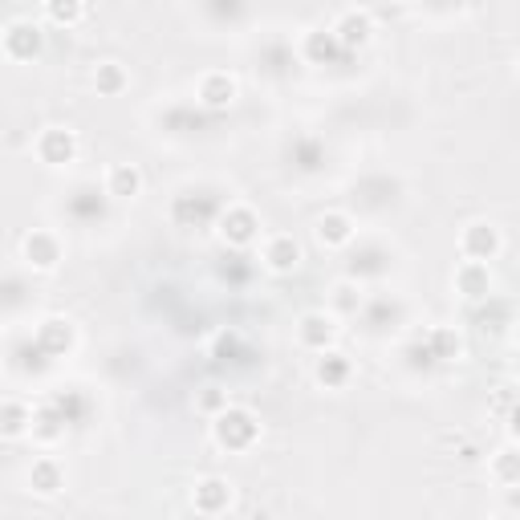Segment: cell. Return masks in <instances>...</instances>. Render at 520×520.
I'll return each mask as SVG.
<instances>
[{
    "label": "cell",
    "mask_w": 520,
    "mask_h": 520,
    "mask_svg": "<svg viewBox=\"0 0 520 520\" xmlns=\"http://www.w3.org/2000/svg\"><path fill=\"white\" fill-rule=\"evenodd\" d=\"M212 439H216L220 451H232V455L252 451L256 439H260V419H256L248 407H232V403H228V407L212 419Z\"/></svg>",
    "instance_id": "obj_1"
},
{
    "label": "cell",
    "mask_w": 520,
    "mask_h": 520,
    "mask_svg": "<svg viewBox=\"0 0 520 520\" xmlns=\"http://www.w3.org/2000/svg\"><path fill=\"white\" fill-rule=\"evenodd\" d=\"M41 49H45V33L29 17H17V21H9L5 29H0V53H5L9 61H17V65L37 61Z\"/></svg>",
    "instance_id": "obj_2"
},
{
    "label": "cell",
    "mask_w": 520,
    "mask_h": 520,
    "mask_svg": "<svg viewBox=\"0 0 520 520\" xmlns=\"http://www.w3.org/2000/svg\"><path fill=\"white\" fill-rule=\"evenodd\" d=\"M78 151H82L78 130H70V126H45L41 135L33 139V155L45 167H70L78 159Z\"/></svg>",
    "instance_id": "obj_3"
},
{
    "label": "cell",
    "mask_w": 520,
    "mask_h": 520,
    "mask_svg": "<svg viewBox=\"0 0 520 520\" xmlns=\"http://www.w3.org/2000/svg\"><path fill=\"white\" fill-rule=\"evenodd\" d=\"M216 232H220V240H224L228 248H248V244H256V236H260V216H256V208H248V204H228V208L220 212V220H216Z\"/></svg>",
    "instance_id": "obj_4"
},
{
    "label": "cell",
    "mask_w": 520,
    "mask_h": 520,
    "mask_svg": "<svg viewBox=\"0 0 520 520\" xmlns=\"http://www.w3.org/2000/svg\"><path fill=\"white\" fill-rule=\"evenodd\" d=\"M504 248V236L496 224L488 220H472L464 232H460V256L472 260V265H488V260H496Z\"/></svg>",
    "instance_id": "obj_5"
},
{
    "label": "cell",
    "mask_w": 520,
    "mask_h": 520,
    "mask_svg": "<svg viewBox=\"0 0 520 520\" xmlns=\"http://www.w3.org/2000/svg\"><path fill=\"white\" fill-rule=\"evenodd\" d=\"M297 342L309 350V354H325L338 346V317L325 313V309H309L301 313L297 321Z\"/></svg>",
    "instance_id": "obj_6"
},
{
    "label": "cell",
    "mask_w": 520,
    "mask_h": 520,
    "mask_svg": "<svg viewBox=\"0 0 520 520\" xmlns=\"http://www.w3.org/2000/svg\"><path fill=\"white\" fill-rule=\"evenodd\" d=\"M61 252H65L61 236L49 232V228H33V232L21 236V260L29 269H37V273H53L61 265Z\"/></svg>",
    "instance_id": "obj_7"
},
{
    "label": "cell",
    "mask_w": 520,
    "mask_h": 520,
    "mask_svg": "<svg viewBox=\"0 0 520 520\" xmlns=\"http://www.w3.org/2000/svg\"><path fill=\"white\" fill-rule=\"evenodd\" d=\"M301 240L297 236H289V232H277V236H269L265 240V248H260V260H265V269L269 273H277V277H289V273H297L301 269Z\"/></svg>",
    "instance_id": "obj_8"
},
{
    "label": "cell",
    "mask_w": 520,
    "mask_h": 520,
    "mask_svg": "<svg viewBox=\"0 0 520 520\" xmlns=\"http://www.w3.org/2000/svg\"><path fill=\"white\" fill-rule=\"evenodd\" d=\"M232 484L224 476H204V480H195L191 484V508L200 512V516H220L232 508Z\"/></svg>",
    "instance_id": "obj_9"
},
{
    "label": "cell",
    "mask_w": 520,
    "mask_h": 520,
    "mask_svg": "<svg viewBox=\"0 0 520 520\" xmlns=\"http://www.w3.org/2000/svg\"><path fill=\"white\" fill-rule=\"evenodd\" d=\"M195 98H200V106H208V110H228L240 98V82L228 70H208L200 82H195Z\"/></svg>",
    "instance_id": "obj_10"
},
{
    "label": "cell",
    "mask_w": 520,
    "mask_h": 520,
    "mask_svg": "<svg viewBox=\"0 0 520 520\" xmlns=\"http://www.w3.org/2000/svg\"><path fill=\"white\" fill-rule=\"evenodd\" d=\"M330 33L338 37L342 49H362L374 37V13L370 9H342L338 21L330 25Z\"/></svg>",
    "instance_id": "obj_11"
},
{
    "label": "cell",
    "mask_w": 520,
    "mask_h": 520,
    "mask_svg": "<svg viewBox=\"0 0 520 520\" xmlns=\"http://www.w3.org/2000/svg\"><path fill=\"white\" fill-rule=\"evenodd\" d=\"M74 342H78V330H74L70 317H45L37 325V350L49 354V358H65L74 350Z\"/></svg>",
    "instance_id": "obj_12"
},
{
    "label": "cell",
    "mask_w": 520,
    "mask_h": 520,
    "mask_svg": "<svg viewBox=\"0 0 520 520\" xmlns=\"http://www.w3.org/2000/svg\"><path fill=\"white\" fill-rule=\"evenodd\" d=\"M354 236H358V228H354V216H346V212H321L313 224V240L321 248H346V244H354Z\"/></svg>",
    "instance_id": "obj_13"
},
{
    "label": "cell",
    "mask_w": 520,
    "mask_h": 520,
    "mask_svg": "<svg viewBox=\"0 0 520 520\" xmlns=\"http://www.w3.org/2000/svg\"><path fill=\"white\" fill-rule=\"evenodd\" d=\"M350 378H354V362H350L342 350L317 354V362H313V382H317L321 390H342Z\"/></svg>",
    "instance_id": "obj_14"
},
{
    "label": "cell",
    "mask_w": 520,
    "mask_h": 520,
    "mask_svg": "<svg viewBox=\"0 0 520 520\" xmlns=\"http://www.w3.org/2000/svg\"><path fill=\"white\" fill-rule=\"evenodd\" d=\"M451 285H455V293H464L468 301H484L492 293V269L488 265H472V260H460Z\"/></svg>",
    "instance_id": "obj_15"
},
{
    "label": "cell",
    "mask_w": 520,
    "mask_h": 520,
    "mask_svg": "<svg viewBox=\"0 0 520 520\" xmlns=\"http://www.w3.org/2000/svg\"><path fill=\"white\" fill-rule=\"evenodd\" d=\"M143 171L135 163H114L106 171V195L110 200H135V195H143Z\"/></svg>",
    "instance_id": "obj_16"
},
{
    "label": "cell",
    "mask_w": 520,
    "mask_h": 520,
    "mask_svg": "<svg viewBox=\"0 0 520 520\" xmlns=\"http://www.w3.org/2000/svg\"><path fill=\"white\" fill-rule=\"evenodd\" d=\"M33 435V407L25 399L0 403V439H25Z\"/></svg>",
    "instance_id": "obj_17"
},
{
    "label": "cell",
    "mask_w": 520,
    "mask_h": 520,
    "mask_svg": "<svg viewBox=\"0 0 520 520\" xmlns=\"http://www.w3.org/2000/svg\"><path fill=\"white\" fill-rule=\"evenodd\" d=\"M29 488L45 500L57 496L65 488V468L53 460V455H41V460H33V468H29Z\"/></svg>",
    "instance_id": "obj_18"
},
{
    "label": "cell",
    "mask_w": 520,
    "mask_h": 520,
    "mask_svg": "<svg viewBox=\"0 0 520 520\" xmlns=\"http://www.w3.org/2000/svg\"><path fill=\"white\" fill-rule=\"evenodd\" d=\"M94 90H98L102 98L126 94V90H130V70H126L122 61H98V65H94Z\"/></svg>",
    "instance_id": "obj_19"
},
{
    "label": "cell",
    "mask_w": 520,
    "mask_h": 520,
    "mask_svg": "<svg viewBox=\"0 0 520 520\" xmlns=\"http://www.w3.org/2000/svg\"><path fill=\"white\" fill-rule=\"evenodd\" d=\"M427 354L435 362H455V358H464V338L451 330V325H435V330L427 334Z\"/></svg>",
    "instance_id": "obj_20"
},
{
    "label": "cell",
    "mask_w": 520,
    "mask_h": 520,
    "mask_svg": "<svg viewBox=\"0 0 520 520\" xmlns=\"http://www.w3.org/2000/svg\"><path fill=\"white\" fill-rule=\"evenodd\" d=\"M488 476H492L500 488H516V484H520V455H516L512 443L500 447L496 455H488Z\"/></svg>",
    "instance_id": "obj_21"
},
{
    "label": "cell",
    "mask_w": 520,
    "mask_h": 520,
    "mask_svg": "<svg viewBox=\"0 0 520 520\" xmlns=\"http://www.w3.org/2000/svg\"><path fill=\"white\" fill-rule=\"evenodd\" d=\"M301 53H305L313 65H325V61H334V57L342 53V45H338V37H334L330 29H313V33H305Z\"/></svg>",
    "instance_id": "obj_22"
},
{
    "label": "cell",
    "mask_w": 520,
    "mask_h": 520,
    "mask_svg": "<svg viewBox=\"0 0 520 520\" xmlns=\"http://www.w3.org/2000/svg\"><path fill=\"white\" fill-rule=\"evenodd\" d=\"M33 435L41 439V443H53V439H61L65 435V415H57V407H41V411H33Z\"/></svg>",
    "instance_id": "obj_23"
},
{
    "label": "cell",
    "mask_w": 520,
    "mask_h": 520,
    "mask_svg": "<svg viewBox=\"0 0 520 520\" xmlns=\"http://www.w3.org/2000/svg\"><path fill=\"white\" fill-rule=\"evenodd\" d=\"M86 13H90V9L82 5V0H49V5H45V21H53V25H65V29H70V25H78Z\"/></svg>",
    "instance_id": "obj_24"
},
{
    "label": "cell",
    "mask_w": 520,
    "mask_h": 520,
    "mask_svg": "<svg viewBox=\"0 0 520 520\" xmlns=\"http://www.w3.org/2000/svg\"><path fill=\"white\" fill-rule=\"evenodd\" d=\"M195 407H200V411H204L208 419H216V415H220V411L228 407V390H220V386H208L204 395L195 399Z\"/></svg>",
    "instance_id": "obj_25"
},
{
    "label": "cell",
    "mask_w": 520,
    "mask_h": 520,
    "mask_svg": "<svg viewBox=\"0 0 520 520\" xmlns=\"http://www.w3.org/2000/svg\"><path fill=\"white\" fill-rule=\"evenodd\" d=\"M496 411L512 415V386H504V390H500V399H496Z\"/></svg>",
    "instance_id": "obj_26"
},
{
    "label": "cell",
    "mask_w": 520,
    "mask_h": 520,
    "mask_svg": "<svg viewBox=\"0 0 520 520\" xmlns=\"http://www.w3.org/2000/svg\"><path fill=\"white\" fill-rule=\"evenodd\" d=\"M492 520H516V516H512V512H500V516H492Z\"/></svg>",
    "instance_id": "obj_27"
}]
</instances>
